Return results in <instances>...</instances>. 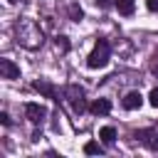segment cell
<instances>
[{
	"mask_svg": "<svg viewBox=\"0 0 158 158\" xmlns=\"http://www.w3.org/2000/svg\"><path fill=\"white\" fill-rule=\"evenodd\" d=\"M89 109H91V114H96V116H106V114L111 111V101H109V99H96Z\"/></svg>",
	"mask_w": 158,
	"mask_h": 158,
	"instance_id": "9c48e42d",
	"label": "cell"
},
{
	"mask_svg": "<svg viewBox=\"0 0 158 158\" xmlns=\"http://www.w3.org/2000/svg\"><path fill=\"white\" fill-rule=\"evenodd\" d=\"M109 42L106 40H99L96 44H94V49L89 52V57H86V67L89 69H104L106 64H109Z\"/></svg>",
	"mask_w": 158,
	"mask_h": 158,
	"instance_id": "7a4b0ae2",
	"label": "cell"
},
{
	"mask_svg": "<svg viewBox=\"0 0 158 158\" xmlns=\"http://www.w3.org/2000/svg\"><path fill=\"white\" fill-rule=\"evenodd\" d=\"M81 15H84V12H81L79 5H69V17H72V20H81Z\"/></svg>",
	"mask_w": 158,
	"mask_h": 158,
	"instance_id": "7c38bea8",
	"label": "cell"
},
{
	"mask_svg": "<svg viewBox=\"0 0 158 158\" xmlns=\"http://www.w3.org/2000/svg\"><path fill=\"white\" fill-rule=\"evenodd\" d=\"M25 116H27L32 123H42V121L47 118V109H44L42 104H27V106H25Z\"/></svg>",
	"mask_w": 158,
	"mask_h": 158,
	"instance_id": "5b68a950",
	"label": "cell"
},
{
	"mask_svg": "<svg viewBox=\"0 0 158 158\" xmlns=\"http://www.w3.org/2000/svg\"><path fill=\"white\" fill-rule=\"evenodd\" d=\"M146 7L151 12H158V0H146Z\"/></svg>",
	"mask_w": 158,
	"mask_h": 158,
	"instance_id": "2e32d148",
	"label": "cell"
},
{
	"mask_svg": "<svg viewBox=\"0 0 158 158\" xmlns=\"http://www.w3.org/2000/svg\"><path fill=\"white\" fill-rule=\"evenodd\" d=\"M148 101H151V106H156V109H158V89H153V91L148 94Z\"/></svg>",
	"mask_w": 158,
	"mask_h": 158,
	"instance_id": "9a60e30c",
	"label": "cell"
},
{
	"mask_svg": "<svg viewBox=\"0 0 158 158\" xmlns=\"http://www.w3.org/2000/svg\"><path fill=\"white\" fill-rule=\"evenodd\" d=\"M64 96H67V101H69L74 114H84L86 111V101H84V89L81 86H77V84L64 86Z\"/></svg>",
	"mask_w": 158,
	"mask_h": 158,
	"instance_id": "3957f363",
	"label": "cell"
},
{
	"mask_svg": "<svg viewBox=\"0 0 158 158\" xmlns=\"http://www.w3.org/2000/svg\"><path fill=\"white\" fill-rule=\"evenodd\" d=\"M114 5H116V10H118L121 15H131V12H133V7H136V2H133V0H114Z\"/></svg>",
	"mask_w": 158,
	"mask_h": 158,
	"instance_id": "8fae6325",
	"label": "cell"
},
{
	"mask_svg": "<svg viewBox=\"0 0 158 158\" xmlns=\"http://www.w3.org/2000/svg\"><path fill=\"white\" fill-rule=\"evenodd\" d=\"M136 138L148 146L151 151H158V128H143V131H136Z\"/></svg>",
	"mask_w": 158,
	"mask_h": 158,
	"instance_id": "277c9868",
	"label": "cell"
},
{
	"mask_svg": "<svg viewBox=\"0 0 158 158\" xmlns=\"http://www.w3.org/2000/svg\"><path fill=\"white\" fill-rule=\"evenodd\" d=\"M84 153L96 156V153H101V146H99V143H86V146H84Z\"/></svg>",
	"mask_w": 158,
	"mask_h": 158,
	"instance_id": "5bb4252c",
	"label": "cell"
},
{
	"mask_svg": "<svg viewBox=\"0 0 158 158\" xmlns=\"http://www.w3.org/2000/svg\"><path fill=\"white\" fill-rule=\"evenodd\" d=\"M0 74L2 79H20V67L12 59H0Z\"/></svg>",
	"mask_w": 158,
	"mask_h": 158,
	"instance_id": "8992f818",
	"label": "cell"
},
{
	"mask_svg": "<svg viewBox=\"0 0 158 158\" xmlns=\"http://www.w3.org/2000/svg\"><path fill=\"white\" fill-rule=\"evenodd\" d=\"M54 44H57L62 52H69V42H67V37H62V35H59V37H54Z\"/></svg>",
	"mask_w": 158,
	"mask_h": 158,
	"instance_id": "4fadbf2b",
	"label": "cell"
},
{
	"mask_svg": "<svg viewBox=\"0 0 158 158\" xmlns=\"http://www.w3.org/2000/svg\"><path fill=\"white\" fill-rule=\"evenodd\" d=\"M96 2H99L101 7H106V5H109V0H96Z\"/></svg>",
	"mask_w": 158,
	"mask_h": 158,
	"instance_id": "ac0fdd59",
	"label": "cell"
},
{
	"mask_svg": "<svg viewBox=\"0 0 158 158\" xmlns=\"http://www.w3.org/2000/svg\"><path fill=\"white\" fill-rule=\"evenodd\" d=\"M15 37H17V44H22L25 49H37V47H42L44 32H42V27H40L35 20L22 17V20L15 25Z\"/></svg>",
	"mask_w": 158,
	"mask_h": 158,
	"instance_id": "6da1fadb",
	"label": "cell"
},
{
	"mask_svg": "<svg viewBox=\"0 0 158 158\" xmlns=\"http://www.w3.org/2000/svg\"><path fill=\"white\" fill-rule=\"evenodd\" d=\"M7 2H12V5H15V2H22V0H7Z\"/></svg>",
	"mask_w": 158,
	"mask_h": 158,
	"instance_id": "d6986e66",
	"label": "cell"
},
{
	"mask_svg": "<svg viewBox=\"0 0 158 158\" xmlns=\"http://www.w3.org/2000/svg\"><path fill=\"white\" fill-rule=\"evenodd\" d=\"M32 86H35V89H37L40 94H44L47 99H57V89H54V86H52L49 81H44V79H37V81H35ZM57 101H59V99H57Z\"/></svg>",
	"mask_w": 158,
	"mask_h": 158,
	"instance_id": "ba28073f",
	"label": "cell"
},
{
	"mask_svg": "<svg viewBox=\"0 0 158 158\" xmlns=\"http://www.w3.org/2000/svg\"><path fill=\"white\" fill-rule=\"evenodd\" d=\"M123 109H128V111H133V109H141V104H143V96H141V91H128L126 96H123Z\"/></svg>",
	"mask_w": 158,
	"mask_h": 158,
	"instance_id": "52a82bcc",
	"label": "cell"
},
{
	"mask_svg": "<svg viewBox=\"0 0 158 158\" xmlns=\"http://www.w3.org/2000/svg\"><path fill=\"white\" fill-rule=\"evenodd\" d=\"M99 138H101L104 143H114V141H116V128H114V126H101V128H99Z\"/></svg>",
	"mask_w": 158,
	"mask_h": 158,
	"instance_id": "30bf717a",
	"label": "cell"
},
{
	"mask_svg": "<svg viewBox=\"0 0 158 158\" xmlns=\"http://www.w3.org/2000/svg\"><path fill=\"white\" fill-rule=\"evenodd\" d=\"M0 121H2V126H7V123H10V116L2 111V114H0Z\"/></svg>",
	"mask_w": 158,
	"mask_h": 158,
	"instance_id": "e0dca14e",
	"label": "cell"
}]
</instances>
